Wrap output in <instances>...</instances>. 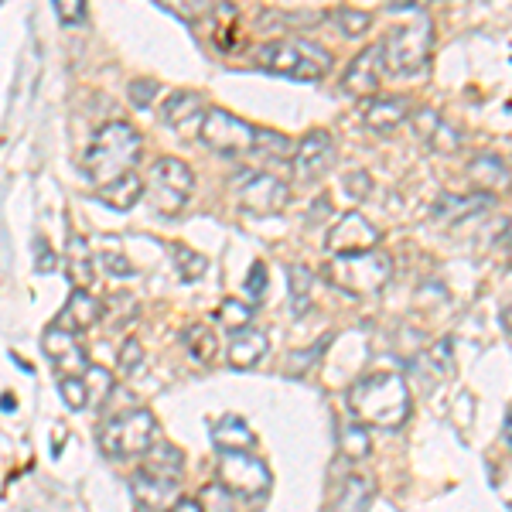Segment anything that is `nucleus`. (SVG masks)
<instances>
[{"instance_id":"obj_7","label":"nucleus","mask_w":512,"mask_h":512,"mask_svg":"<svg viewBox=\"0 0 512 512\" xmlns=\"http://www.w3.org/2000/svg\"><path fill=\"white\" fill-rule=\"evenodd\" d=\"M154 437H158V420L151 410H127L103 424L99 448L110 458H144L154 448Z\"/></svg>"},{"instance_id":"obj_38","label":"nucleus","mask_w":512,"mask_h":512,"mask_svg":"<svg viewBox=\"0 0 512 512\" xmlns=\"http://www.w3.org/2000/svg\"><path fill=\"white\" fill-rule=\"evenodd\" d=\"M246 294L253 297V301H260L263 294H267V263L256 260L250 267V277H246Z\"/></svg>"},{"instance_id":"obj_28","label":"nucleus","mask_w":512,"mask_h":512,"mask_svg":"<svg viewBox=\"0 0 512 512\" xmlns=\"http://www.w3.org/2000/svg\"><path fill=\"white\" fill-rule=\"evenodd\" d=\"M253 151L263 154V158H270V161H287V158H294V140L284 137V134H277V130L256 127Z\"/></svg>"},{"instance_id":"obj_12","label":"nucleus","mask_w":512,"mask_h":512,"mask_svg":"<svg viewBox=\"0 0 512 512\" xmlns=\"http://www.w3.org/2000/svg\"><path fill=\"white\" fill-rule=\"evenodd\" d=\"M294 178L301 185H315L332 171L335 164V140L328 130H311L301 144L294 147Z\"/></svg>"},{"instance_id":"obj_18","label":"nucleus","mask_w":512,"mask_h":512,"mask_svg":"<svg viewBox=\"0 0 512 512\" xmlns=\"http://www.w3.org/2000/svg\"><path fill=\"white\" fill-rule=\"evenodd\" d=\"M403 120H410V99L403 96H379L362 103V123L376 134H390Z\"/></svg>"},{"instance_id":"obj_46","label":"nucleus","mask_w":512,"mask_h":512,"mask_svg":"<svg viewBox=\"0 0 512 512\" xmlns=\"http://www.w3.org/2000/svg\"><path fill=\"white\" fill-rule=\"evenodd\" d=\"M168 512H198V506H195V499H178Z\"/></svg>"},{"instance_id":"obj_25","label":"nucleus","mask_w":512,"mask_h":512,"mask_svg":"<svg viewBox=\"0 0 512 512\" xmlns=\"http://www.w3.org/2000/svg\"><path fill=\"white\" fill-rule=\"evenodd\" d=\"M468 178H472L475 185H482V192L489 195L509 181V168H506V161L495 158V154H482V158H475L468 164Z\"/></svg>"},{"instance_id":"obj_33","label":"nucleus","mask_w":512,"mask_h":512,"mask_svg":"<svg viewBox=\"0 0 512 512\" xmlns=\"http://www.w3.org/2000/svg\"><path fill=\"white\" fill-rule=\"evenodd\" d=\"M311 287H315V277L304 263H294L291 267V308L294 315H304L311 308Z\"/></svg>"},{"instance_id":"obj_23","label":"nucleus","mask_w":512,"mask_h":512,"mask_svg":"<svg viewBox=\"0 0 512 512\" xmlns=\"http://www.w3.org/2000/svg\"><path fill=\"white\" fill-rule=\"evenodd\" d=\"M212 441H216L219 454H236V451H250L253 444V431L246 427V420L239 417H222L216 427H212Z\"/></svg>"},{"instance_id":"obj_36","label":"nucleus","mask_w":512,"mask_h":512,"mask_svg":"<svg viewBox=\"0 0 512 512\" xmlns=\"http://www.w3.org/2000/svg\"><path fill=\"white\" fill-rule=\"evenodd\" d=\"M59 393H62V400L69 403V410H86V386H82V376H62Z\"/></svg>"},{"instance_id":"obj_37","label":"nucleus","mask_w":512,"mask_h":512,"mask_svg":"<svg viewBox=\"0 0 512 512\" xmlns=\"http://www.w3.org/2000/svg\"><path fill=\"white\" fill-rule=\"evenodd\" d=\"M342 451L349 454L352 461H359V458H366V454H369V434L362 431V424L349 427V431L342 434Z\"/></svg>"},{"instance_id":"obj_26","label":"nucleus","mask_w":512,"mask_h":512,"mask_svg":"<svg viewBox=\"0 0 512 512\" xmlns=\"http://www.w3.org/2000/svg\"><path fill=\"white\" fill-rule=\"evenodd\" d=\"M369 502H373V482L362 475H352L345 478L332 512H369Z\"/></svg>"},{"instance_id":"obj_3","label":"nucleus","mask_w":512,"mask_h":512,"mask_svg":"<svg viewBox=\"0 0 512 512\" xmlns=\"http://www.w3.org/2000/svg\"><path fill=\"white\" fill-rule=\"evenodd\" d=\"M256 65L284 79L318 82L332 72V52L311 38H274L256 48Z\"/></svg>"},{"instance_id":"obj_39","label":"nucleus","mask_w":512,"mask_h":512,"mask_svg":"<svg viewBox=\"0 0 512 512\" xmlns=\"http://www.w3.org/2000/svg\"><path fill=\"white\" fill-rule=\"evenodd\" d=\"M154 96H158V82H154V79H134V82H130V99H134L137 106H151Z\"/></svg>"},{"instance_id":"obj_4","label":"nucleus","mask_w":512,"mask_h":512,"mask_svg":"<svg viewBox=\"0 0 512 512\" xmlns=\"http://www.w3.org/2000/svg\"><path fill=\"white\" fill-rule=\"evenodd\" d=\"M181 489V451L171 444H154L144 454L137 475H134V492L140 502L151 509H171L178 502Z\"/></svg>"},{"instance_id":"obj_13","label":"nucleus","mask_w":512,"mask_h":512,"mask_svg":"<svg viewBox=\"0 0 512 512\" xmlns=\"http://www.w3.org/2000/svg\"><path fill=\"white\" fill-rule=\"evenodd\" d=\"M379 229L362 212H345L328 233V253L332 256H359L379 246Z\"/></svg>"},{"instance_id":"obj_11","label":"nucleus","mask_w":512,"mask_h":512,"mask_svg":"<svg viewBox=\"0 0 512 512\" xmlns=\"http://www.w3.org/2000/svg\"><path fill=\"white\" fill-rule=\"evenodd\" d=\"M219 485L229 495H239V499H256V495L270 489V472L250 451L219 454Z\"/></svg>"},{"instance_id":"obj_35","label":"nucleus","mask_w":512,"mask_h":512,"mask_svg":"<svg viewBox=\"0 0 512 512\" xmlns=\"http://www.w3.org/2000/svg\"><path fill=\"white\" fill-rule=\"evenodd\" d=\"M195 506H198V512H236V502H233V495H229L226 489H222L219 482L205 485V489L198 492Z\"/></svg>"},{"instance_id":"obj_21","label":"nucleus","mask_w":512,"mask_h":512,"mask_svg":"<svg viewBox=\"0 0 512 512\" xmlns=\"http://www.w3.org/2000/svg\"><path fill=\"white\" fill-rule=\"evenodd\" d=\"M492 209V195L478 192V195H444L441 202L434 205V219L437 222H461L465 216H475V212Z\"/></svg>"},{"instance_id":"obj_1","label":"nucleus","mask_w":512,"mask_h":512,"mask_svg":"<svg viewBox=\"0 0 512 512\" xmlns=\"http://www.w3.org/2000/svg\"><path fill=\"white\" fill-rule=\"evenodd\" d=\"M349 410L359 424L396 431L410 417V386L400 373L379 369V373L362 376L349 390Z\"/></svg>"},{"instance_id":"obj_40","label":"nucleus","mask_w":512,"mask_h":512,"mask_svg":"<svg viewBox=\"0 0 512 512\" xmlns=\"http://www.w3.org/2000/svg\"><path fill=\"white\" fill-rule=\"evenodd\" d=\"M55 14H59L62 24H79V21H86V4H82V0H59Z\"/></svg>"},{"instance_id":"obj_31","label":"nucleus","mask_w":512,"mask_h":512,"mask_svg":"<svg viewBox=\"0 0 512 512\" xmlns=\"http://www.w3.org/2000/svg\"><path fill=\"white\" fill-rule=\"evenodd\" d=\"M253 308H256V304H243V301H236V297H226V301H222V308H219L222 328H226L229 335L246 332V328H250V321H253Z\"/></svg>"},{"instance_id":"obj_43","label":"nucleus","mask_w":512,"mask_h":512,"mask_svg":"<svg viewBox=\"0 0 512 512\" xmlns=\"http://www.w3.org/2000/svg\"><path fill=\"white\" fill-rule=\"evenodd\" d=\"M369 188H373V178L366 175V171H352V175H345V192L352 198H366Z\"/></svg>"},{"instance_id":"obj_20","label":"nucleus","mask_w":512,"mask_h":512,"mask_svg":"<svg viewBox=\"0 0 512 512\" xmlns=\"http://www.w3.org/2000/svg\"><path fill=\"white\" fill-rule=\"evenodd\" d=\"M267 349H270L267 332H260V328H246V332L233 335V342H229V349H226V362L233 369H253L256 362L267 355Z\"/></svg>"},{"instance_id":"obj_5","label":"nucleus","mask_w":512,"mask_h":512,"mask_svg":"<svg viewBox=\"0 0 512 512\" xmlns=\"http://www.w3.org/2000/svg\"><path fill=\"white\" fill-rule=\"evenodd\" d=\"M328 280L349 294H376L393 280V256L386 250H369L359 256H335L328 263Z\"/></svg>"},{"instance_id":"obj_47","label":"nucleus","mask_w":512,"mask_h":512,"mask_svg":"<svg viewBox=\"0 0 512 512\" xmlns=\"http://www.w3.org/2000/svg\"><path fill=\"white\" fill-rule=\"evenodd\" d=\"M509 431H512V424H509V417H506V420H502V441H506V444H509Z\"/></svg>"},{"instance_id":"obj_16","label":"nucleus","mask_w":512,"mask_h":512,"mask_svg":"<svg viewBox=\"0 0 512 512\" xmlns=\"http://www.w3.org/2000/svg\"><path fill=\"white\" fill-rule=\"evenodd\" d=\"M202 117L205 113H202V96L198 93H171L161 106V120L185 137H198Z\"/></svg>"},{"instance_id":"obj_32","label":"nucleus","mask_w":512,"mask_h":512,"mask_svg":"<svg viewBox=\"0 0 512 512\" xmlns=\"http://www.w3.org/2000/svg\"><path fill=\"white\" fill-rule=\"evenodd\" d=\"M171 260H175V267H178V277L181 280H202L205 277V270H209V260H205L198 250H188V246H171Z\"/></svg>"},{"instance_id":"obj_2","label":"nucleus","mask_w":512,"mask_h":512,"mask_svg":"<svg viewBox=\"0 0 512 512\" xmlns=\"http://www.w3.org/2000/svg\"><path fill=\"white\" fill-rule=\"evenodd\" d=\"M140 154H144V140L127 120H110L93 134V144L86 151V178L96 188H106L110 181L123 175H134Z\"/></svg>"},{"instance_id":"obj_8","label":"nucleus","mask_w":512,"mask_h":512,"mask_svg":"<svg viewBox=\"0 0 512 512\" xmlns=\"http://www.w3.org/2000/svg\"><path fill=\"white\" fill-rule=\"evenodd\" d=\"M195 188V175L181 158H158L154 168L147 171V185L144 192L151 198V205L161 212V216H178L188 205Z\"/></svg>"},{"instance_id":"obj_44","label":"nucleus","mask_w":512,"mask_h":512,"mask_svg":"<svg viewBox=\"0 0 512 512\" xmlns=\"http://www.w3.org/2000/svg\"><path fill=\"white\" fill-rule=\"evenodd\" d=\"M325 345H328V338H321V342H318V345H315V349H311V352H297V355H294L297 362H291V373L297 376V373H301L304 366H311V362H315V355H318L321 349H325Z\"/></svg>"},{"instance_id":"obj_15","label":"nucleus","mask_w":512,"mask_h":512,"mask_svg":"<svg viewBox=\"0 0 512 512\" xmlns=\"http://www.w3.org/2000/svg\"><path fill=\"white\" fill-rule=\"evenodd\" d=\"M410 117H414L417 137L424 140L431 151H437V154H458L461 151V134L437 110H420V113H410Z\"/></svg>"},{"instance_id":"obj_29","label":"nucleus","mask_w":512,"mask_h":512,"mask_svg":"<svg viewBox=\"0 0 512 512\" xmlns=\"http://www.w3.org/2000/svg\"><path fill=\"white\" fill-rule=\"evenodd\" d=\"M65 263H69V274L76 284H86L93 280V256H89V239L72 233L69 239V250H65Z\"/></svg>"},{"instance_id":"obj_17","label":"nucleus","mask_w":512,"mask_h":512,"mask_svg":"<svg viewBox=\"0 0 512 512\" xmlns=\"http://www.w3.org/2000/svg\"><path fill=\"white\" fill-rule=\"evenodd\" d=\"M99 321H103V304H99L89 291L76 287V291L69 294L65 311L55 318V325H59L62 332H69V335H82V332H89L93 325H99Z\"/></svg>"},{"instance_id":"obj_27","label":"nucleus","mask_w":512,"mask_h":512,"mask_svg":"<svg viewBox=\"0 0 512 512\" xmlns=\"http://www.w3.org/2000/svg\"><path fill=\"white\" fill-rule=\"evenodd\" d=\"M82 386H86V407L99 410L113 396V373L103 366H96V362H89L86 373H82Z\"/></svg>"},{"instance_id":"obj_41","label":"nucleus","mask_w":512,"mask_h":512,"mask_svg":"<svg viewBox=\"0 0 512 512\" xmlns=\"http://www.w3.org/2000/svg\"><path fill=\"white\" fill-rule=\"evenodd\" d=\"M140 359H144V352H140V342L137 338H127L120 349V369L123 373H134V369L140 366Z\"/></svg>"},{"instance_id":"obj_22","label":"nucleus","mask_w":512,"mask_h":512,"mask_svg":"<svg viewBox=\"0 0 512 512\" xmlns=\"http://www.w3.org/2000/svg\"><path fill=\"white\" fill-rule=\"evenodd\" d=\"M451 342L448 338H441V342H434L427 352H420L414 362H410V369L414 373L424 376L427 373V383H437V379H444V376H451L454 373V359H451Z\"/></svg>"},{"instance_id":"obj_6","label":"nucleus","mask_w":512,"mask_h":512,"mask_svg":"<svg viewBox=\"0 0 512 512\" xmlns=\"http://www.w3.org/2000/svg\"><path fill=\"white\" fill-rule=\"evenodd\" d=\"M431 48H434L431 21L417 11L414 21L396 24L390 31V38L383 41V62L396 76H417L427 65V59H431Z\"/></svg>"},{"instance_id":"obj_24","label":"nucleus","mask_w":512,"mask_h":512,"mask_svg":"<svg viewBox=\"0 0 512 512\" xmlns=\"http://www.w3.org/2000/svg\"><path fill=\"white\" fill-rule=\"evenodd\" d=\"M140 195H144V181H140V175H123L117 181H110L106 188H99L96 198L103 205H110V209L127 212L140 202Z\"/></svg>"},{"instance_id":"obj_14","label":"nucleus","mask_w":512,"mask_h":512,"mask_svg":"<svg viewBox=\"0 0 512 512\" xmlns=\"http://www.w3.org/2000/svg\"><path fill=\"white\" fill-rule=\"evenodd\" d=\"M386 76V62H383V45H369L362 48L359 55L349 62L342 76V89L349 96H359V99H373L379 82Z\"/></svg>"},{"instance_id":"obj_10","label":"nucleus","mask_w":512,"mask_h":512,"mask_svg":"<svg viewBox=\"0 0 512 512\" xmlns=\"http://www.w3.org/2000/svg\"><path fill=\"white\" fill-rule=\"evenodd\" d=\"M233 192L236 202L243 205V212H250V216H277L291 202L287 181L267 175V171H239L233 181Z\"/></svg>"},{"instance_id":"obj_45","label":"nucleus","mask_w":512,"mask_h":512,"mask_svg":"<svg viewBox=\"0 0 512 512\" xmlns=\"http://www.w3.org/2000/svg\"><path fill=\"white\" fill-rule=\"evenodd\" d=\"M103 260H106V267H110V270H113V274H117V270H120V274H123V277H127V274H130V263H127V260H123V256H120V253H117V256H113V253H106V256H103Z\"/></svg>"},{"instance_id":"obj_30","label":"nucleus","mask_w":512,"mask_h":512,"mask_svg":"<svg viewBox=\"0 0 512 512\" xmlns=\"http://www.w3.org/2000/svg\"><path fill=\"white\" fill-rule=\"evenodd\" d=\"M181 342L188 345V352H192V359L195 362H212L219 355V342H216V335L209 332L205 325H192V328H185L181 332Z\"/></svg>"},{"instance_id":"obj_42","label":"nucleus","mask_w":512,"mask_h":512,"mask_svg":"<svg viewBox=\"0 0 512 512\" xmlns=\"http://www.w3.org/2000/svg\"><path fill=\"white\" fill-rule=\"evenodd\" d=\"M55 267H59V256H55V250L45 243V239H38V250H35V270H38V274H52Z\"/></svg>"},{"instance_id":"obj_19","label":"nucleus","mask_w":512,"mask_h":512,"mask_svg":"<svg viewBox=\"0 0 512 512\" xmlns=\"http://www.w3.org/2000/svg\"><path fill=\"white\" fill-rule=\"evenodd\" d=\"M41 349H45V355L55 362V366L65 369V376H72V373H76V369H79V373H86L89 359H86V355H82V349L76 345V335L62 332L59 325L48 328L45 338H41Z\"/></svg>"},{"instance_id":"obj_34","label":"nucleus","mask_w":512,"mask_h":512,"mask_svg":"<svg viewBox=\"0 0 512 512\" xmlns=\"http://www.w3.org/2000/svg\"><path fill=\"white\" fill-rule=\"evenodd\" d=\"M332 21L338 24V31H342L345 38H359L366 35L369 28H373V14L369 11H352V7H338L332 14Z\"/></svg>"},{"instance_id":"obj_9","label":"nucleus","mask_w":512,"mask_h":512,"mask_svg":"<svg viewBox=\"0 0 512 512\" xmlns=\"http://www.w3.org/2000/svg\"><path fill=\"white\" fill-rule=\"evenodd\" d=\"M253 137H256L253 123H246L243 117H236V113L222 110V106L205 110L202 127H198V140H202L209 151L222 154V158H243V154H250Z\"/></svg>"}]
</instances>
